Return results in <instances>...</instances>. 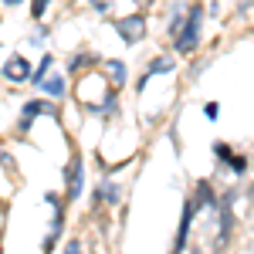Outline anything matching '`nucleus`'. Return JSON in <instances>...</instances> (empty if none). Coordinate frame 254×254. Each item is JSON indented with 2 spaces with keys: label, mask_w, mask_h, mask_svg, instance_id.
<instances>
[{
  "label": "nucleus",
  "mask_w": 254,
  "mask_h": 254,
  "mask_svg": "<svg viewBox=\"0 0 254 254\" xmlns=\"http://www.w3.org/2000/svg\"><path fill=\"white\" fill-rule=\"evenodd\" d=\"M200 17H203V7H190V17L183 24V31L176 34V51L180 55H190L200 44Z\"/></svg>",
  "instance_id": "1"
},
{
  "label": "nucleus",
  "mask_w": 254,
  "mask_h": 254,
  "mask_svg": "<svg viewBox=\"0 0 254 254\" xmlns=\"http://www.w3.org/2000/svg\"><path fill=\"white\" fill-rule=\"evenodd\" d=\"M116 31L122 41H129V44H136V41L146 38V20L139 17V14H132V17H122L116 20Z\"/></svg>",
  "instance_id": "2"
},
{
  "label": "nucleus",
  "mask_w": 254,
  "mask_h": 254,
  "mask_svg": "<svg viewBox=\"0 0 254 254\" xmlns=\"http://www.w3.org/2000/svg\"><path fill=\"white\" fill-rule=\"evenodd\" d=\"M3 75L10 81H31L34 75H31V64H27V58H20V55H14V58L3 64Z\"/></svg>",
  "instance_id": "3"
},
{
  "label": "nucleus",
  "mask_w": 254,
  "mask_h": 254,
  "mask_svg": "<svg viewBox=\"0 0 254 254\" xmlns=\"http://www.w3.org/2000/svg\"><path fill=\"white\" fill-rule=\"evenodd\" d=\"M193 217H196V200H190V203H187V210H183V220H180V231H176V248H183V244H187Z\"/></svg>",
  "instance_id": "4"
},
{
  "label": "nucleus",
  "mask_w": 254,
  "mask_h": 254,
  "mask_svg": "<svg viewBox=\"0 0 254 254\" xmlns=\"http://www.w3.org/2000/svg\"><path fill=\"white\" fill-rule=\"evenodd\" d=\"M78 193H81V159L75 156L71 163H68V196L75 200Z\"/></svg>",
  "instance_id": "5"
},
{
  "label": "nucleus",
  "mask_w": 254,
  "mask_h": 254,
  "mask_svg": "<svg viewBox=\"0 0 254 254\" xmlns=\"http://www.w3.org/2000/svg\"><path fill=\"white\" fill-rule=\"evenodd\" d=\"M41 112H55V105H51V102H27V105H24V122H20V129H31V119L41 116Z\"/></svg>",
  "instance_id": "6"
},
{
  "label": "nucleus",
  "mask_w": 254,
  "mask_h": 254,
  "mask_svg": "<svg viewBox=\"0 0 254 254\" xmlns=\"http://www.w3.org/2000/svg\"><path fill=\"white\" fill-rule=\"evenodd\" d=\"M214 149H217V156L224 159V163H227L231 170H237V173H241V170L248 166V163H244V159H241V156H234V149H231V146H224V142H217Z\"/></svg>",
  "instance_id": "7"
},
{
  "label": "nucleus",
  "mask_w": 254,
  "mask_h": 254,
  "mask_svg": "<svg viewBox=\"0 0 254 254\" xmlns=\"http://www.w3.org/2000/svg\"><path fill=\"white\" fill-rule=\"evenodd\" d=\"M102 68H105V75H109L112 85H122V81H126V64H122V61H105Z\"/></svg>",
  "instance_id": "8"
},
{
  "label": "nucleus",
  "mask_w": 254,
  "mask_h": 254,
  "mask_svg": "<svg viewBox=\"0 0 254 254\" xmlns=\"http://www.w3.org/2000/svg\"><path fill=\"white\" fill-rule=\"evenodd\" d=\"M170 68H173V58H156V61H153V64H149V71H146V75H142V81H139V88H142V85H146V81L153 78V75H156V71H170Z\"/></svg>",
  "instance_id": "9"
},
{
  "label": "nucleus",
  "mask_w": 254,
  "mask_h": 254,
  "mask_svg": "<svg viewBox=\"0 0 254 254\" xmlns=\"http://www.w3.org/2000/svg\"><path fill=\"white\" fill-rule=\"evenodd\" d=\"M48 68H51V55H44V61H41V68H38V75H34V85H44V75H48Z\"/></svg>",
  "instance_id": "10"
},
{
  "label": "nucleus",
  "mask_w": 254,
  "mask_h": 254,
  "mask_svg": "<svg viewBox=\"0 0 254 254\" xmlns=\"http://www.w3.org/2000/svg\"><path fill=\"white\" fill-rule=\"evenodd\" d=\"M44 88H48V95H55V98H58L61 92H64V81H61V78H51L48 85H44Z\"/></svg>",
  "instance_id": "11"
},
{
  "label": "nucleus",
  "mask_w": 254,
  "mask_h": 254,
  "mask_svg": "<svg viewBox=\"0 0 254 254\" xmlns=\"http://www.w3.org/2000/svg\"><path fill=\"white\" fill-rule=\"evenodd\" d=\"M44 7H48V0H31V14L34 17H44Z\"/></svg>",
  "instance_id": "12"
},
{
  "label": "nucleus",
  "mask_w": 254,
  "mask_h": 254,
  "mask_svg": "<svg viewBox=\"0 0 254 254\" xmlns=\"http://www.w3.org/2000/svg\"><path fill=\"white\" fill-rule=\"evenodd\" d=\"M217 112H220V109H217L214 102H210V105H207V109H203V116H207V119H217Z\"/></svg>",
  "instance_id": "13"
},
{
  "label": "nucleus",
  "mask_w": 254,
  "mask_h": 254,
  "mask_svg": "<svg viewBox=\"0 0 254 254\" xmlns=\"http://www.w3.org/2000/svg\"><path fill=\"white\" fill-rule=\"evenodd\" d=\"M64 254H81V251H78V244H75V241H71V244H68V248H64Z\"/></svg>",
  "instance_id": "14"
},
{
  "label": "nucleus",
  "mask_w": 254,
  "mask_h": 254,
  "mask_svg": "<svg viewBox=\"0 0 254 254\" xmlns=\"http://www.w3.org/2000/svg\"><path fill=\"white\" fill-rule=\"evenodd\" d=\"M3 3H20V0H3Z\"/></svg>",
  "instance_id": "15"
},
{
  "label": "nucleus",
  "mask_w": 254,
  "mask_h": 254,
  "mask_svg": "<svg viewBox=\"0 0 254 254\" xmlns=\"http://www.w3.org/2000/svg\"><path fill=\"white\" fill-rule=\"evenodd\" d=\"M139 3H149V0H139Z\"/></svg>",
  "instance_id": "16"
}]
</instances>
